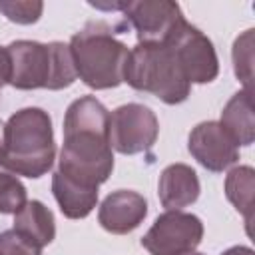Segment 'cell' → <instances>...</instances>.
Segmentation results:
<instances>
[{
    "instance_id": "1",
    "label": "cell",
    "mask_w": 255,
    "mask_h": 255,
    "mask_svg": "<svg viewBox=\"0 0 255 255\" xmlns=\"http://www.w3.org/2000/svg\"><path fill=\"white\" fill-rule=\"evenodd\" d=\"M110 112L94 96L74 100L64 118V143L56 173L84 189L98 191L114 171L108 137Z\"/></svg>"
},
{
    "instance_id": "2",
    "label": "cell",
    "mask_w": 255,
    "mask_h": 255,
    "mask_svg": "<svg viewBox=\"0 0 255 255\" xmlns=\"http://www.w3.org/2000/svg\"><path fill=\"white\" fill-rule=\"evenodd\" d=\"M6 167L30 179L46 175L56 159L54 129L48 112L42 108H22L4 126Z\"/></svg>"
},
{
    "instance_id": "3",
    "label": "cell",
    "mask_w": 255,
    "mask_h": 255,
    "mask_svg": "<svg viewBox=\"0 0 255 255\" xmlns=\"http://www.w3.org/2000/svg\"><path fill=\"white\" fill-rule=\"evenodd\" d=\"M70 54L76 76L92 90L118 88L124 82V70L129 50L116 38L108 22L92 20L70 40Z\"/></svg>"
},
{
    "instance_id": "4",
    "label": "cell",
    "mask_w": 255,
    "mask_h": 255,
    "mask_svg": "<svg viewBox=\"0 0 255 255\" xmlns=\"http://www.w3.org/2000/svg\"><path fill=\"white\" fill-rule=\"evenodd\" d=\"M10 58L8 84L16 90H64L76 82L70 46L64 42L16 40L6 46Z\"/></svg>"
},
{
    "instance_id": "5",
    "label": "cell",
    "mask_w": 255,
    "mask_h": 255,
    "mask_svg": "<svg viewBox=\"0 0 255 255\" xmlns=\"http://www.w3.org/2000/svg\"><path fill=\"white\" fill-rule=\"evenodd\" d=\"M124 82H128L133 90L147 92L169 106L185 102L191 90V84L185 80L169 42L137 44L129 50Z\"/></svg>"
},
{
    "instance_id": "6",
    "label": "cell",
    "mask_w": 255,
    "mask_h": 255,
    "mask_svg": "<svg viewBox=\"0 0 255 255\" xmlns=\"http://www.w3.org/2000/svg\"><path fill=\"white\" fill-rule=\"evenodd\" d=\"M157 133L159 122L155 114L143 104H124L110 114V145L124 155H135L151 149Z\"/></svg>"
},
{
    "instance_id": "7",
    "label": "cell",
    "mask_w": 255,
    "mask_h": 255,
    "mask_svg": "<svg viewBox=\"0 0 255 255\" xmlns=\"http://www.w3.org/2000/svg\"><path fill=\"white\" fill-rule=\"evenodd\" d=\"M201 239L203 223L197 215L185 211H165L143 235L141 245L151 255H187L195 251Z\"/></svg>"
},
{
    "instance_id": "8",
    "label": "cell",
    "mask_w": 255,
    "mask_h": 255,
    "mask_svg": "<svg viewBox=\"0 0 255 255\" xmlns=\"http://www.w3.org/2000/svg\"><path fill=\"white\" fill-rule=\"evenodd\" d=\"M122 12L133 26L139 44H165L187 22L179 4L171 0L124 2Z\"/></svg>"
},
{
    "instance_id": "9",
    "label": "cell",
    "mask_w": 255,
    "mask_h": 255,
    "mask_svg": "<svg viewBox=\"0 0 255 255\" xmlns=\"http://www.w3.org/2000/svg\"><path fill=\"white\" fill-rule=\"evenodd\" d=\"M175 58L189 84H209L219 74V60L211 40L195 26L185 22L169 40Z\"/></svg>"
},
{
    "instance_id": "10",
    "label": "cell",
    "mask_w": 255,
    "mask_h": 255,
    "mask_svg": "<svg viewBox=\"0 0 255 255\" xmlns=\"http://www.w3.org/2000/svg\"><path fill=\"white\" fill-rule=\"evenodd\" d=\"M187 149L193 159L209 171H223L239 159V149L219 126V122H201L197 124L187 139Z\"/></svg>"
},
{
    "instance_id": "11",
    "label": "cell",
    "mask_w": 255,
    "mask_h": 255,
    "mask_svg": "<svg viewBox=\"0 0 255 255\" xmlns=\"http://www.w3.org/2000/svg\"><path fill=\"white\" fill-rule=\"evenodd\" d=\"M147 215V201L141 193L131 189H118L112 191L98 209L100 225L114 233L126 235L139 227V223Z\"/></svg>"
},
{
    "instance_id": "12",
    "label": "cell",
    "mask_w": 255,
    "mask_h": 255,
    "mask_svg": "<svg viewBox=\"0 0 255 255\" xmlns=\"http://www.w3.org/2000/svg\"><path fill=\"white\" fill-rule=\"evenodd\" d=\"M199 191V177L195 169L185 163H171L159 175L157 195L167 211H181V207L195 203Z\"/></svg>"
},
{
    "instance_id": "13",
    "label": "cell",
    "mask_w": 255,
    "mask_h": 255,
    "mask_svg": "<svg viewBox=\"0 0 255 255\" xmlns=\"http://www.w3.org/2000/svg\"><path fill=\"white\" fill-rule=\"evenodd\" d=\"M219 126L239 145H251L255 139V120H253V100L249 90H241L231 96L221 112Z\"/></svg>"
},
{
    "instance_id": "14",
    "label": "cell",
    "mask_w": 255,
    "mask_h": 255,
    "mask_svg": "<svg viewBox=\"0 0 255 255\" xmlns=\"http://www.w3.org/2000/svg\"><path fill=\"white\" fill-rule=\"evenodd\" d=\"M12 229L18 235H22L24 239H28L30 243H34L36 247L44 249L56 237L54 213L38 199L26 201V205L18 213H14V227Z\"/></svg>"
},
{
    "instance_id": "15",
    "label": "cell",
    "mask_w": 255,
    "mask_h": 255,
    "mask_svg": "<svg viewBox=\"0 0 255 255\" xmlns=\"http://www.w3.org/2000/svg\"><path fill=\"white\" fill-rule=\"evenodd\" d=\"M52 193L60 205V211L68 219L88 217L98 203V191L78 187V185L62 179L58 173L52 175Z\"/></svg>"
},
{
    "instance_id": "16",
    "label": "cell",
    "mask_w": 255,
    "mask_h": 255,
    "mask_svg": "<svg viewBox=\"0 0 255 255\" xmlns=\"http://www.w3.org/2000/svg\"><path fill=\"white\" fill-rule=\"evenodd\" d=\"M253 189H255V171L251 165L233 167L225 177V195L233 207L245 217V229L251 235L253 221Z\"/></svg>"
},
{
    "instance_id": "17",
    "label": "cell",
    "mask_w": 255,
    "mask_h": 255,
    "mask_svg": "<svg viewBox=\"0 0 255 255\" xmlns=\"http://www.w3.org/2000/svg\"><path fill=\"white\" fill-rule=\"evenodd\" d=\"M233 70L237 80L245 86V90L251 92V80H253V28L245 30L241 36L233 42Z\"/></svg>"
},
{
    "instance_id": "18",
    "label": "cell",
    "mask_w": 255,
    "mask_h": 255,
    "mask_svg": "<svg viewBox=\"0 0 255 255\" xmlns=\"http://www.w3.org/2000/svg\"><path fill=\"white\" fill-rule=\"evenodd\" d=\"M26 187L10 169L0 171V213H18L26 205Z\"/></svg>"
},
{
    "instance_id": "19",
    "label": "cell",
    "mask_w": 255,
    "mask_h": 255,
    "mask_svg": "<svg viewBox=\"0 0 255 255\" xmlns=\"http://www.w3.org/2000/svg\"><path fill=\"white\" fill-rule=\"evenodd\" d=\"M42 10H44V4L34 0H16V2H0V12L10 20V22H16V24H34L40 20L42 16Z\"/></svg>"
},
{
    "instance_id": "20",
    "label": "cell",
    "mask_w": 255,
    "mask_h": 255,
    "mask_svg": "<svg viewBox=\"0 0 255 255\" xmlns=\"http://www.w3.org/2000/svg\"><path fill=\"white\" fill-rule=\"evenodd\" d=\"M0 255H42V249L18 235L14 229L0 233Z\"/></svg>"
},
{
    "instance_id": "21",
    "label": "cell",
    "mask_w": 255,
    "mask_h": 255,
    "mask_svg": "<svg viewBox=\"0 0 255 255\" xmlns=\"http://www.w3.org/2000/svg\"><path fill=\"white\" fill-rule=\"evenodd\" d=\"M8 78H10V58L6 48L0 46V88L8 84Z\"/></svg>"
},
{
    "instance_id": "22",
    "label": "cell",
    "mask_w": 255,
    "mask_h": 255,
    "mask_svg": "<svg viewBox=\"0 0 255 255\" xmlns=\"http://www.w3.org/2000/svg\"><path fill=\"white\" fill-rule=\"evenodd\" d=\"M221 255H255L251 247H245V245H235V247H229L227 251H223Z\"/></svg>"
},
{
    "instance_id": "23",
    "label": "cell",
    "mask_w": 255,
    "mask_h": 255,
    "mask_svg": "<svg viewBox=\"0 0 255 255\" xmlns=\"http://www.w3.org/2000/svg\"><path fill=\"white\" fill-rule=\"evenodd\" d=\"M6 167V151H4V124L0 122V171Z\"/></svg>"
},
{
    "instance_id": "24",
    "label": "cell",
    "mask_w": 255,
    "mask_h": 255,
    "mask_svg": "<svg viewBox=\"0 0 255 255\" xmlns=\"http://www.w3.org/2000/svg\"><path fill=\"white\" fill-rule=\"evenodd\" d=\"M187 255H201V253H195V251H193V253H187Z\"/></svg>"
}]
</instances>
